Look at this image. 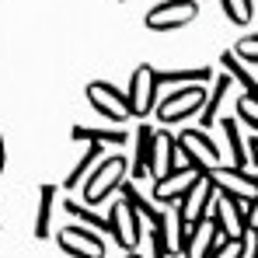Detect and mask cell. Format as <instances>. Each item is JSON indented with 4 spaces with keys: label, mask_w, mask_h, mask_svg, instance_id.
Listing matches in <instances>:
<instances>
[{
    "label": "cell",
    "mask_w": 258,
    "mask_h": 258,
    "mask_svg": "<svg viewBox=\"0 0 258 258\" xmlns=\"http://www.w3.org/2000/svg\"><path fill=\"white\" fill-rule=\"evenodd\" d=\"M52 206H56V185H39V213H35V237L42 241L52 230Z\"/></svg>",
    "instance_id": "20"
},
{
    "label": "cell",
    "mask_w": 258,
    "mask_h": 258,
    "mask_svg": "<svg viewBox=\"0 0 258 258\" xmlns=\"http://www.w3.org/2000/svg\"><path fill=\"white\" fill-rule=\"evenodd\" d=\"M98 157H101V143H87V150L81 154V161L74 164V171L67 174L63 188H67V192H70V188H81V185H84V178L91 174V168L98 164Z\"/></svg>",
    "instance_id": "21"
},
{
    "label": "cell",
    "mask_w": 258,
    "mask_h": 258,
    "mask_svg": "<svg viewBox=\"0 0 258 258\" xmlns=\"http://www.w3.org/2000/svg\"><path fill=\"white\" fill-rule=\"evenodd\" d=\"M210 178V185H213L220 196H230V199H237V203H251L258 199V178L251 171H241V168H210L206 171Z\"/></svg>",
    "instance_id": "7"
},
{
    "label": "cell",
    "mask_w": 258,
    "mask_h": 258,
    "mask_svg": "<svg viewBox=\"0 0 258 258\" xmlns=\"http://www.w3.org/2000/svg\"><path fill=\"white\" fill-rule=\"evenodd\" d=\"M70 136L81 140V143H101V147H105V143H122V140H126L122 129H94V126H74Z\"/></svg>",
    "instance_id": "23"
},
{
    "label": "cell",
    "mask_w": 258,
    "mask_h": 258,
    "mask_svg": "<svg viewBox=\"0 0 258 258\" xmlns=\"http://www.w3.org/2000/svg\"><path fill=\"white\" fill-rule=\"evenodd\" d=\"M4 164H7V147H4V136H0V174H4Z\"/></svg>",
    "instance_id": "29"
},
{
    "label": "cell",
    "mask_w": 258,
    "mask_h": 258,
    "mask_svg": "<svg viewBox=\"0 0 258 258\" xmlns=\"http://www.w3.org/2000/svg\"><path fill=\"white\" fill-rule=\"evenodd\" d=\"M129 178V164L126 157H98V164L91 168V174L84 178V185H81V192H84V206H98V203H105L122 181Z\"/></svg>",
    "instance_id": "1"
},
{
    "label": "cell",
    "mask_w": 258,
    "mask_h": 258,
    "mask_svg": "<svg viewBox=\"0 0 258 258\" xmlns=\"http://www.w3.org/2000/svg\"><path fill=\"white\" fill-rule=\"evenodd\" d=\"M241 248H244V237H220L210 258H241Z\"/></svg>",
    "instance_id": "26"
},
{
    "label": "cell",
    "mask_w": 258,
    "mask_h": 258,
    "mask_svg": "<svg viewBox=\"0 0 258 258\" xmlns=\"http://www.w3.org/2000/svg\"><path fill=\"white\" fill-rule=\"evenodd\" d=\"M154 81L157 84H178V87H185V84H210L213 81V70L210 67H192V70H154Z\"/></svg>",
    "instance_id": "18"
},
{
    "label": "cell",
    "mask_w": 258,
    "mask_h": 258,
    "mask_svg": "<svg viewBox=\"0 0 258 258\" xmlns=\"http://www.w3.org/2000/svg\"><path fill=\"white\" fill-rule=\"evenodd\" d=\"M220 241V230H216L213 216H203L188 227V237H185V251L181 258H210V251L216 248Z\"/></svg>",
    "instance_id": "13"
},
{
    "label": "cell",
    "mask_w": 258,
    "mask_h": 258,
    "mask_svg": "<svg viewBox=\"0 0 258 258\" xmlns=\"http://www.w3.org/2000/svg\"><path fill=\"white\" fill-rule=\"evenodd\" d=\"M174 143H178V157H181V164H188V168H196V171L206 174L210 168H220V164H223L220 147L210 140L206 129H181V133L174 136Z\"/></svg>",
    "instance_id": "2"
},
{
    "label": "cell",
    "mask_w": 258,
    "mask_h": 258,
    "mask_svg": "<svg viewBox=\"0 0 258 258\" xmlns=\"http://www.w3.org/2000/svg\"><path fill=\"white\" fill-rule=\"evenodd\" d=\"M203 101H206V87L203 84H185L178 87V91H171L161 105H154L157 112V122L161 126H174V122H185L188 115H196L199 108H203Z\"/></svg>",
    "instance_id": "3"
},
{
    "label": "cell",
    "mask_w": 258,
    "mask_h": 258,
    "mask_svg": "<svg viewBox=\"0 0 258 258\" xmlns=\"http://www.w3.org/2000/svg\"><path fill=\"white\" fill-rule=\"evenodd\" d=\"M213 199H216V188L210 185V178L206 174H199L192 185H188V192L174 203V210H178V216L192 227L196 220H203V216H210V206H213Z\"/></svg>",
    "instance_id": "9"
},
{
    "label": "cell",
    "mask_w": 258,
    "mask_h": 258,
    "mask_svg": "<svg viewBox=\"0 0 258 258\" xmlns=\"http://www.w3.org/2000/svg\"><path fill=\"white\" fill-rule=\"evenodd\" d=\"M150 258H168V251H164V244H161V237L150 230Z\"/></svg>",
    "instance_id": "28"
},
{
    "label": "cell",
    "mask_w": 258,
    "mask_h": 258,
    "mask_svg": "<svg viewBox=\"0 0 258 258\" xmlns=\"http://www.w3.org/2000/svg\"><path fill=\"white\" fill-rule=\"evenodd\" d=\"M234 119L244 122L251 133H258V105H255V94H251V91H244V94L237 98V105H234Z\"/></svg>",
    "instance_id": "25"
},
{
    "label": "cell",
    "mask_w": 258,
    "mask_h": 258,
    "mask_svg": "<svg viewBox=\"0 0 258 258\" xmlns=\"http://www.w3.org/2000/svg\"><path fill=\"white\" fill-rule=\"evenodd\" d=\"M126 94V108L133 119H147L150 112H154V105H157V81H154V67H136L133 70V77H129V87L122 91Z\"/></svg>",
    "instance_id": "4"
},
{
    "label": "cell",
    "mask_w": 258,
    "mask_h": 258,
    "mask_svg": "<svg viewBox=\"0 0 258 258\" xmlns=\"http://www.w3.org/2000/svg\"><path fill=\"white\" fill-rule=\"evenodd\" d=\"M230 52H234V56H241L244 63H255V67H258V39H255V35H244V39L234 45Z\"/></svg>",
    "instance_id": "27"
},
{
    "label": "cell",
    "mask_w": 258,
    "mask_h": 258,
    "mask_svg": "<svg viewBox=\"0 0 258 258\" xmlns=\"http://www.w3.org/2000/svg\"><path fill=\"white\" fill-rule=\"evenodd\" d=\"M154 234L161 237L168 258H181V251H185V237H188V223L178 216V210H164V213H161V223L154 227Z\"/></svg>",
    "instance_id": "14"
},
{
    "label": "cell",
    "mask_w": 258,
    "mask_h": 258,
    "mask_svg": "<svg viewBox=\"0 0 258 258\" xmlns=\"http://www.w3.org/2000/svg\"><path fill=\"white\" fill-rule=\"evenodd\" d=\"M133 140H136V157H133L129 174H133V181H143V178H150V150H154V129H150L147 119L136 126Z\"/></svg>",
    "instance_id": "17"
},
{
    "label": "cell",
    "mask_w": 258,
    "mask_h": 258,
    "mask_svg": "<svg viewBox=\"0 0 258 258\" xmlns=\"http://www.w3.org/2000/svg\"><path fill=\"white\" fill-rule=\"evenodd\" d=\"M126 258H143V255H136V251H129V255Z\"/></svg>",
    "instance_id": "30"
},
{
    "label": "cell",
    "mask_w": 258,
    "mask_h": 258,
    "mask_svg": "<svg viewBox=\"0 0 258 258\" xmlns=\"http://www.w3.org/2000/svg\"><path fill=\"white\" fill-rule=\"evenodd\" d=\"M210 216H213L220 237H244V216H241V203L237 199L216 192L213 206H210Z\"/></svg>",
    "instance_id": "12"
},
{
    "label": "cell",
    "mask_w": 258,
    "mask_h": 258,
    "mask_svg": "<svg viewBox=\"0 0 258 258\" xmlns=\"http://www.w3.org/2000/svg\"><path fill=\"white\" fill-rule=\"evenodd\" d=\"M84 94H87V101H91V108L101 112L108 122H126L129 119L126 94H122L115 84H108V81H91Z\"/></svg>",
    "instance_id": "8"
},
{
    "label": "cell",
    "mask_w": 258,
    "mask_h": 258,
    "mask_svg": "<svg viewBox=\"0 0 258 258\" xmlns=\"http://www.w3.org/2000/svg\"><path fill=\"white\" fill-rule=\"evenodd\" d=\"M196 14H199V0H161L157 7L147 11L143 25L150 32H174V28L196 21Z\"/></svg>",
    "instance_id": "6"
},
{
    "label": "cell",
    "mask_w": 258,
    "mask_h": 258,
    "mask_svg": "<svg viewBox=\"0 0 258 258\" xmlns=\"http://www.w3.org/2000/svg\"><path fill=\"white\" fill-rule=\"evenodd\" d=\"M203 171H196V168H188V164H181V168H174V171L161 174V178H154V199L150 203H161V206H174L185 192H188V185L196 181Z\"/></svg>",
    "instance_id": "11"
},
{
    "label": "cell",
    "mask_w": 258,
    "mask_h": 258,
    "mask_svg": "<svg viewBox=\"0 0 258 258\" xmlns=\"http://www.w3.org/2000/svg\"><path fill=\"white\" fill-rule=\"evenodd\" d=\"M210 84H213L210 98H206V101H203V108L196 112V115H199V129H206V133H210V126L220 119V108H223V101H227V94H230L234 81H230L227 74H220V77H216V81H210Z\"/></svg>",
    "instance_id": "16"
},
{
    "label": "cell",
    "mask_w": 258,
    "mask_h": 258,
    "mask_svg": "<svg viewBox=\"0 0 258 258\" xmlns=\"http://www.w3.org/2000/svg\"><path fill=\"white\" fill-rule=\"evenodd\" d=\"M220 129H223L227 150H230V157H234V168H241V171H244V136H241L237 119H234V115H223V119H220Z\"/></svg>",
    "instance_id": "22"
},
{
    "label": "cell",
    "mask_w": 258,
    "mask_h": 258,
    "mask_svg": "<svg viewBox=\"0 0 258 258\" xmlns=\"http://www.w3.org/2000/svg\"><path fill=\"white\" fill-rule=\"evenodd\" d=\"M178 143L168 129H154V150H150V178H161L178 168Z\"/></svg>",
    "instance_id": "15"
},
{
    "label": "cell",
    "mask_w": 258,
    "mask_h": 258,
    "mask_svg": "<svg viewBox=\"0 0 258 258\" xmlns=\"http://www.w3.org/2000/svg\"><path fill=\"white\" fill-rule=\"evenodd\" d=\"M220 63H223V70H227V77L234 81V84H241L244 91H251L255 87V81H258V67L255 63H244L241 56H234L230 49L220 56Z\"/></svg>",
    "instance_id": "19"
},
{
    "label": "cell",
    "mask_w": 258,
    "mask_h": 258,
    "mask_svg": "<svg viewBox=\"0 0 258 258\" xmlns=\"http://www.w3.org/2000/svg\"><path fill=\"white\" fill-rule=\"evenodd\" d=\"M105 223H108V234L115 237V244L119 248H126V251H136V244L143 241V220L136 216V210L129 206L126 199H115L112 203V210L105 216Z\"/></svg>",
    "instance_id": "5"
},
{
    "label": "cell",
    "mask_w": 258,
    "mask_h": 258,
    "mask_svg": "<svg viewBox=\"0 0 258 258\" xmlns=\"http://www.w3.org/2000/svg\"><path fill=\"white\" fill-rule=\"evenodd\" d=\"M220 7L237 28L251 25V18H255V0H220Z\"/></svg>",
    "instance_id": "24"
},
{
    "label": "cell",
    "mask_w": 258,
    "mask_h": 258,
    "mask_svg": "<svg viewBox=\"0 0 258 258\" xmlns=\"http://www.w3.org/2000/svg\"><path fill=\"white\" fill-rule=\"evenodd\" d=\"M56 244L74 258H105V237L87 227H63L56 234Z\"/></svg>",
    "instance_id": "10"
}]
</instances>
